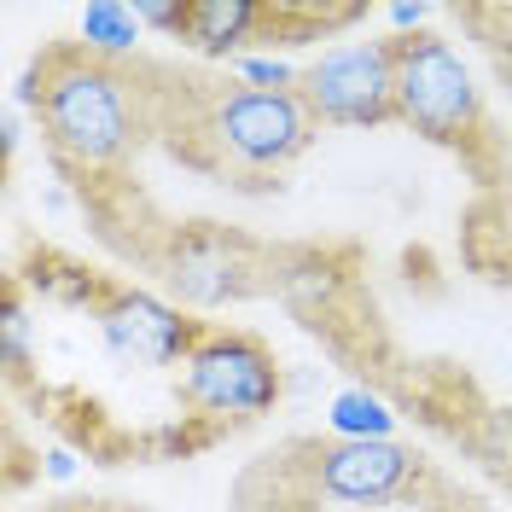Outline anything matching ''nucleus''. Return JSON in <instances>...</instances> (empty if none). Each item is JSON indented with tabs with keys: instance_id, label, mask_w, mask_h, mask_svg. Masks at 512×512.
I'll return each instance as SVG.
<instances>
[{
	"instance_id": "nucleus-1",
	"label": "nucleus",
	"mask_w": 512,
	"mask_h": 512,
	"mask_svg": "<svg viewBox=\"0 0 512 512\" xmlns=\"http://www.w3.org/2000/svg\"><path fill=\"white\" fill-rule=\"evenodd\" d=\"M24 99L47 128V140L82 169H111L128 158V146L140 140V99L117 64L94 59L82 41L41 53L30 70Z\"/></svg>"
},
{
	"instance_id": "nucleus-2",
	"label": "nucleus",
	"mask_w": 512,
	"mask_h": 512,
	"mask_svg": "<svg viewBox=\"0 0 512 512\" xmlns=\"http://www.w3.org/2000/svg\"><path fill=\"white\" fill-rule=\"evenodd\" d=\"M390 59H396V117L437 146L454 152L472 146V134L483 128V94L466 59L454 53V41L437 30L396 35Z\"/></svg>"
},
{
	"instance_id": "nucleus-3",
	"label": "nucleus",
	"mask_w": 512,
	"mask_h": 512,
	"mask_svg": "<svg viewBox=\"0 0 512 512\" xmlns=\"http://www.w3.org/2000/svg\"><path fill=\"white\" fill-rule=\"evenodd\" d=\"M297 99L326 128H373L396 117V59L390 41H344L303 64Z\"/></svg>"
},
{
	"instance_id": "nucleus-4",
	"label": "nucleus",
	"mask_w": 512,
	"mask_h": 512,
	"mask_svg": "<svg viewBox=\"0 0 512 512\" xmlns=\"http://www.w3.org/2000/svg\"><path fill=\"white\" fill-rule=\"evenodd\" d=\"M210 140L239 169H286L309 152L315 117L297 88H227L210 105Z\"/></svg>"
},
{
	"instance_id": "nucleus-5",
	"label": "nucleus",
	"mask_w": 512,
	"mask_h": 512,
	"mask_svg": "<svg viewBox=\"0 0 512 512\" xmlns=\"http://www.w3.org/2000/svg\"><path fill=\"white\" fill-rule=\"evenodd\" d=\"M181 367V396L198 414L256 419L280 402V361L245 332H204Z\"/></svg>"
},
{
	"instance_id": "nucleus-6",
	"label": "nucleus",
	"mask_w": 512,
	"mask_h": 512,
	"mask_svg": "<svg viewBox=\"0 0 512 512\" xmlns=\"http://www.w3.org/2000/svg\"><path fill=\"white\" fill-rule=\"evenodd\" d=\"M315 489L344 507H384L408 495L419 478V454L408 443H326L315 454Z\"/></svg>"
},
{
	"instance_id": "nucleus-7",
	"label": "nucleus",
	"mask_w": 512,
	"mask_h": 512,
	"mask_svg": "<svg viewBox=\"0 0 512 512\" xmlns=\"http://www.w3.org/2000/svg\"><path fill=\"white\" fill-rule=\"evenodd\" d=\"M99 332L105 344L134 361V367H169V361H187L198 350V326H192L175 303H163L152 291H123L99 309Z\"/></svg>"
},
{
	"instance_id": "nucleus-8",
	"label": "nucleus",
	"mask_w": 512,
	"mask_h": 512,
	"mask_svg": "<svg viewBox=\"0 0 512 512\" xmlns=\"http://www.w3.org/2000/svg\"><path fill=\"white\" fill-rule=\"evenodd\" d=\"M262 24H274V6L256 0H187V47L210 59H245V41H256Z\"/></svg>"
},
{
	"instance_id": "nucleus-9",
	"label": "nucleus",
	"mask_w": 512,
	"mask_h": 512,
	"mask_svg": "<svg viewBox=\"0 0 512 512\" xmlns=\"http://www.w3.org/2000/svg\"><path fill=\"white\" fill-rule=\"evenodd\" d=\"M239 268H233V256H227L222 239H192V245H181L175 251V262H169V280H175V291L187 297V303H227L233 291H239V280H233Z\"/></svg>"
},
{
	"instance_id": "nucleus-10",
	"label": "nucleus",
	"mask_w": 512,
	"mask_h": 512,
	"mask_svg": "<svg viewBox=\"0 0 512 512\" xmlns=\"http://www.w3.org/2000/svg\"><path fill=\"white\" fill-rule=\"evenodd\" d=\"M140 30H146L140 12H134V6H117V0H99V6H88V12L76 18V41L105 64L128 59V53L140 47Z\"/></svg>"
},
{
	"instance_id": "nucleus-11",
	"label": "nucleus",
	"mask_w": 512,
	"mask_h": 512,
	"mask_svg": "<svg viewBox=\"0 0 512 512\" xmlns=\"http://www.w3.org/2000/svg\"><path fill=\"white\" fill-rule=\"evenodd\" d=\"M326 419H332L338 443H390L396 437V414H390V402L373 396V390H338Z\"/></svg>"
},
{
	"instance_id": "nucleus-12",
	"label": "nucleus",
	"mask_w": 512,
	"mask_h": 512,
	"mask_svg": "<svg viewBox=\"0 0 512 512\" xmlns=\"http://www.w3.org/2000/svg\"><path fill=\"white\" fill-rule=\"evenodd\" d=\"M233 70L245 76V88H297V76H303L280 59H233Z\"/></svg>"
},
{
	"instance_id": "nucleus-13",
	"label": "nucleus",
	"mask_w": 512,
	"mask_h": 512,
	"mask_svg": "<svg viewBox=\"0 0 512 512\" xmlns=\"http://www.w3.org/2000/svg\"><path fill=\"white\" fill-rule=\"evenodd\" d=\"M134 12H140L146 30H169V35L187 30V0H134Z\"/></svg>"
},
{
	"instance_id": "nucleus-14",
	"label": "nucleus",
	"mask_w": 512,
	"mask_h": 512,
	"mask_svg": "<svg viewBox=\"0 0 512 512\" xmlns=\"http://www.w3.org/2000/svg\"><path fill=\"white\" fill-rule=\"evenodd\" d=\"M425 18H431V6H408V0H402V6H384V24H390V30L396 35H419L425 30Z\"/></svg>"
},
{
	"instance_id": "nucleus-15",
	"label": "nucleus",
	"mask_w": 512,
	"mask_h": 512,
	"mask_svg": "<svg viewBox=\"0 0 512 512\" xmlns=\"http://www.w3.org/2000/svg\"><path fill=\"white\" fill-rule=\"evenodd\" d=\"M0 332H6V361H24V315H18V303H6Z\"/></svg>"
},
{
	"instance_id": "nucleus-16",
	"label": "nucleus",
	"mask_w": 512,
	"mask_h": 512,
	"mask_svg": "<svg viewBox=\"0 0 512 512\" xmlns=\"http://www.w3.org/2000/svg\"><path fill=\"white\" fill-rule=\"evenodd\" d=\"M47 478H53V483L76 478V454H70V448H47Z\"/></svg>"
}]
</instances>
